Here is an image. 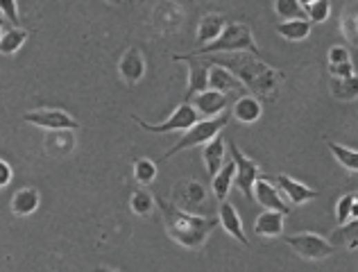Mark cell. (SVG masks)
Wrapping results in <instances>:
<instances>
[{
    "label": "cell",
    "mask_w": 358,
    "mask_h": 272,
    "mask_svg": "<svg viewBox=\"0 0 358 272\" xmlns=\"http://www.w3.org/2000/svg\"><path fill=\"white\" fill-rule=\"evenodd\" d=\"M39 204H41V195H39L37 188H19V191L12 195L10 209L14 216L26 218L39 209Z\"/></svg>",
    "instance_id": "17"
},
{
    "label": "cell",
    "mask_w": 358,
    "mask_h": 272,
    "mask_svg": "<svg viewBox=\"0 0 358 272\" xmlns=\"http://www.w3.org/2000/svg\"><path fill=\"white\" fill-rule=\"evenodd\" d=\"M329 75H331L333 80L352 78V75H356V73H354V64H352V62H345V64H329Z\"/></svg>",
    "instance_id": "34"
},
{
    "label": "cell",
    "mask_w": 358,
    "mask_h": 272,
    "mask_svg": "<svg viewBox=\"0 0 358 272\" xmlns=\"http://www.w3.org/2000/svg\"><path fill=\"white\" fill-rule=\"evenodd\" d=\"M299 3H302V7H304V10H308V7H311L313 3H317V0H299Z\"/></svg>",
    "instance_id": "38"
},
{
    "label": "cell",
    "mask_w": 358,
    "mask_h": 272,
    "mask_svg": "<svg viewBox=\"0 0 358 272\" xmlns=\"http://www.w3.org/2000/svg\"><path fill=\"white\" fill-rule=\"evenodd\" d=\"M30 32L26 28H5L3 37H0V53L3 55H14L21 51V46L26 44Z\"/></svg>",
    "instance_id": "24"
},
{
    "label": "cell",
    "mask_w": 358,
    "mask_h": 272,
    "mask_svg": "<svg viewBox=\"0 0 358 272\" xmlns=\"http://www.w3.org/2000/svg\"><path fill=\"white\" fill-rule=\"evenodd\" d=\"M177 62H189V89L184 93V102H191L195 96L209 91V75H211V62L198 60L193 55H175Z\"/></svg>",
    "instance_id": "8"
},
{
    "label": "cell",
    "mask_w": 358,
    "mask_h": 272,
    "mask_svg": "<svg viewBox=\"0 0 358 272\" xmlns=\"http://www.w3.org/2000/svg\"><path fill=\"white\" fill-rule=\"evenodd\" d=\"M0 12H3V16L12 23L14 28H21L19 5H16V0H0Z\"/></svg>",
    "instance_id": "33"
},
{
    "label": "cell",
    "mask_w": 358,
    "mask_h": 272,
    "mask_svg": "<svg viewBox=\"0 0 358 272\" xmlns=\"http://www.w3.org/2000/svg\"><path fill=\"white\" fill-rule=\"evenodd\" d=\"M232 184H236V161H227L223 170L216 177H211V191H214L218 202H225L232 191Z\"/></svg>",
    "instance_id": "21"
},
{
    "label": "cell",
    "mask_w": 358,
    "mask_h": 272,
    "mask_svg": "<svg viewBox=\"0 0 358 272\" xmlns=\"http://www.w3.org/2000/svg\"><path fill=\"white\" fill-rule=\"evenodd\" d=\"M276 32H279V37H283L286 41H304L308 35H311V21L308 19L281 21L279 26H276Z\"/></svg>",
    "instance_id": "23"
},
{
    "label": "cell",
    "mask_w": 358,
    "mask_h": 272,
    "mask_svg": "<svg viewBox=\"0 0 358 272\" xmlns=\"http://www.w3.org/2000/svg\"><path fill=\"white\" fill-rule=\"evenodd\" d=\"M352 209H354V193H347L338 200L336 204V220L338 225H347L352 220Z\"/></svg>",
    "instance_id": "31"
},
{
    "label": "cell",
    "mask_w": 358,
    "mask_h": 272,
    "mask_svg": "<svg viewBox=\"0 0 358 272\" xmlns=\"http://www.w3.org/2000/svg\"><path fill=\"white\" fill-rule=\"evenodd\" d=\"M207 60L211 64L225 66L227 71H232L252 96L263 98V100H270L283 82L281 71L267 66L261 57H256L252 53H229V55H220V57H207Z\"/></svg>",
    "instance_id": "1"
},
{
    "label": "cell",
    "mask_w": 358,
    "mask_h": 272,
    "mask_svg": "<svg viewBox=\"0 0 358 272\" xmlns=\"http://www.w3.org/2000/svg\"><path fill=\"white\" fill-rule=\"evenodd\" d=\"M276 186H279V191L288 197V200L292 204H306L308 200H315L317 195H320V191H313V188H308L304 186L302 181H297V179H292L288 175H276V177H270Z\"/></svg>",
    "instance_id": "14"
},
{
    "label": "cell",
    "mask_w": 358,
    "mask_h": 272,
    "mask_svg": "<svg viewBox=\"0 0 358 272\" xmlns=\"http://www.w3.org/2000/svg\"><path fill=\"white\" fill-rule=\"evenodd\" d=\"M283 232V213L279 211H263L254 222V234L263 238H276Z\"/></svg>",
    "instance_id": "22"
},
{
    "label": "cell",
    "mask_w": 358,
    "mask_h": 272,
    "mask_svg": "<svg viewBox=\"0 0 358 272\" xmlns=\"http://www.w3.org/2000/svg\"><path fill=\"white\" fill-rule=\"evenodd\" d=\"M23 120L30 123V125L44 127V129H70L75 132L79 127V123L70 116V114L62 111V109H37V111H28L23 114Z\"/></svg>",
    "instance_id": "9"
},
{
    "label": "cell",
    "mask_w": 358,
    "mask_h": 272,
    "mask_svg": "<svg viewBox=\"0 0 358 272\" xmlns=\"http://www.w3.org/2000/svg\"><path fill=\"white\" fill-rule=\"evenodd\" d=\"M352 220H358V191L354 193V209H352Z\"/></svg>",
    "instance_id": "37"
},
{
    "label": "cell",
    "mask_w": 358,
    "mask_h": 272,
    "mask_svg": "<svg viewBox=\"0 0 358 272\" xmlns=\"http://www.w3.org/2000/svg\"><path fill=\"white\" fill-rule=\"evenodd\" d=\"M227 123H229V114H227V111L223 114V116H218V118L200 120L198 125H193L189 132H184V136L179 138V141L173 147H170L166 154H161L159 161H168L170 156H175L177 152L191 150V147H195V145H207L209 141H214V138L220 134L223 127H227Z\"/></svg>",
    "instance_id": "4"
},
{
    "label": "cell",
    "mask_w": 358,
    "mask_h": 272,
    "mask_svg": "<svg viewBox=\"0 0 358 272\" xmlns=\"http://www.w3.org/2000/svg\"><path fill=\"white\" fill-rule=\"evenodd\" d=\"M306 14H308V21L311 23H324L331 16V3L329 0H317V3L308 7Z\"/></svg>",
    "instance_id": "32"
},
{
    "label": "cell",
    "mask_w": 358,
    "mask_h": 272,
    "mask_svg": "<svg viewBox=\"0 0 358 272\" xmlns=\"http://www.w3.org/2000/svg\"><path fill=\"white\" fill-rule=\"evenodd\" d=\"M157 207L164 218L166 234L179 243L186 250H200L207 243L211 232L220 225V218H207L198 216V213L179 209L175 202L166 200V197H157Z\"/></svg>",
    "instance_id": "2"
},
{
    "label": "cell",
    "mask_w": 358,
    "mask_h": 272,
    "mask_svg": "<svg viewBox=\"0 0 358 272\" xmlns=\"http://www.w3.org/2000/svg\"><path fill=\"white\" fill-rule=\"evenodd\" d=\"M333 245H343L347 250H358V220L347 222V225H338V229L329 236Z\"/></svg>",
    "instance_id": "25"
},
{
    "label": "cell",
    "mask_w": 358,
    "mask_h": 272,
    "mask_svg": "<svg viewBox=\"0 0 358 272\" xmlns=\"http://www.w3.org/2000/svg\"><path fill=\"white\" fill-rule=\"evenodd\" d=\"M173 202L177 204L179 209H189L191 213L200 211L207 204V188L202 186L198 179L179 181V184L175 186Z\"/></svg>",
    "instance_id": "10"
},
{
    "label": "cell",
    "mask_w": 358,
    "mask_h": 272,
    "mask_svg": "<svg viewBox=\"0 0 358 272\" xmlns=\"http://www.w3.org/2000/svg\"><path fill=\"white\" fill-rule=\"evenodd\" d=\"M209 89L220 91V93H229V91H241V89H245V87H243V82L236 78L232 71H227L225 66L211 64Z\"/></svg>",
    "instance_id": "18"
},
{
    "label": "cell",
    "mask_w": 358,
    "mask_h": 272,
    "mask_svg": "<svg viewBox=\"0 0 358 272\" xmlns=\"http://www.w3.org/2000/svg\"><path fill=\"white\" fill-rule=\"evenodd\" d=\"M202 159H205V166H207V172L211 177H216L218 172L223 170L225 166V141H223V136L218 134L214 141H209L205 145V150H202Z\"/></svg>",
    "instance_id": "19"
},
{
    "label": "cell",
    "mask_w": 358,
    "mask_h": 272,
    "mask_svg": "<svg viewBox=\"0 0 358 272\" xmlns=\"http://www.w3.org/2000/svg\"><path fill=\"white\" fill-rule=\"evenodd\" d=\"M331 96L336 100L352 102L358 98V75L345 78V80H333L331 82Z\"/></svg>",
    "instance_id": "26"
},
{
    "label": "cell",
    "mask_w": 358,
    "mask_h": 272,
    "mask_svg": "<svg viewBox=\"0 0 358 272\" xmlns=\"http://www.w3.org/2000/svg\"><path fill=\"white\" fill-rule=\"evenodd\" d=\"M154 204H157V197H152V193L143 191V188H138L129 197V209L134 216H148V213H152Z\"/></svg>",
    "instance_id": "29"
},
{
    "label": "cell",
    "mask_w": 358,
    "mask_h": 272,
    "mask_svg": "<svg viewBox=\"0 0 358 272\" xmlns=\"http://www.w3.org/2000/svg\"><path fill=\"white\" fill-rule=\"evenodd\" d=\"M134 177L138 184H143V186L152 184L154 177H157V163L152 159H138L134 163Z\"/></svg>",
    "instance_id": "30"
},
{
    "label": "cell",
    "mask_w": 358,
    "mask_h": 272,
    "mask_svg": "<svg viewBox=\"0 0 358 272\" xmlns=\"http://www.w3.org/2000/svg\"><path fill=\"white\" fill-rule=\"evenodd\" d=\"M218 218H220V225L225 227L227 234H232L236 241L243 243V245H249L245 232H243V222L238 218V211H236V207H234L229 200L220 202V209H218Z\"/></svg>",
    "instance_id": "16"
},
{
    "label": "cell",
    "mask_w": 358,
    "mask_h": 272,
    "mask_svg": "<svg viewBox=\"0 0 358 272\" xmlns=\"http://www.w3.org/2000/svg\"><path fill=\"white\" fill-rule=\"evenodd\" d=\"M12 181V168L5 159H0V188H5Z\"/></svg>",
    "instance_id": "36"
},
{
    "label": "cell",
    "mask_w": 358,
    "mask_h": 272,
    "mask_svg": "<svg viewBox=\"0 0 358 272\" xmlns=\"http://www.w3.org/2000/svg\"><path fill=\"white\" fill-rule=\"evenodd\" d=\"M327 145H329L331 154L336 156V161L340 163V166H343L345 170H349V172H358V152L356 150L340 145V143H333V141H329Z\"/></svg>",
    "instance_id": "27"
},
{
    "label": "cell",
    "mask_w": 358,
    "mask_h": 272,
    "mask_svg": "<svg viewBox=\"0 0 358 272\" xmlns=\"http://www.w3.org/2000/svg\"><path fill=\"white\" fill-rule=\"evenodd\" d=\"M286 245H290L292 252H297L299 257L306 259V261H322L333 254L336 245L327 238L311 234V232H302V234H295V236H286L283 238Z\"/></svg>",
    "instance_id": "6"
},
{
    "label": "cell",
    "mask_w": 358,
    "mask_h": 272,
    "mask_svg": "<svg viewBox=\"0 0 358 272\" xmlns=\"http://www.w3.org/2000/svg\"><path fill=\"white\" fill-rule=\"evenodd\" d=\"M118 75L123 78V82H127V84H136V82L143 80V75H145V57H143L141 48L138 46H129L125 51V55L120 57Z\"/></svg>",
    "instance_id": "12"
},
{
    "label": "cell",
    "mask_w": 358,
    "mask_h": 272,
    "mask_svg": "<svg viewBox=\"0 0 358 272\" xmlns=\"http://www.w3.org/2000/svg\"><path fill=\"white\" fill-rule=\"evenodd\" d=\"M254 200L261 204L263 209L279 211V213H283V216H288V213L292 211L288 204L283 202L279 186H276L274 181L270 177H265V175H261V177H258V181H256V186H254Z\"/></svg>",
    "instance_id": "11"
},
{
    "label": "cell",
    "mask_w": 358,
    "mask_h": 272,
    "mask_svg": "<svg viewBox=\"0 0 358 272\" xmlns=\"http://www.w3.org/2000/svg\"><path fill=\"white\" fill-rule=\"evenodd\" d=\"M107 3H120V0H107Z\"/></svg>",
    "instance_id": "40"
},
{
    "label": "cell",
    "mask_w": 358,
    "mask_h": 272,
    "mask_svg": "<svg viewBox=\"0 0 358 272\" xmlns=\"http://www.w3.org/2000/svg\"><path fill=\"white\" fill-rule=\"evenodd\" d=\"M229 55V53H252L256 57H261V51H258L254 37H252V30L245 26V23H229L225 28V32L218 37L214 44L202 46L198 51H193L189 55L193 57H209V55Z\"/></svg>",
    "instance_id": "3"
},
{
    "label": "cell",
    "mask_w": 358,
    "mask_h": 272,
    "mask_svg": "<svg viewBox=\"0 0 358 272\" xmlns=\"http://www.w3.org/2000/svg\"><path fill=\"white\" fill-rule=\"evenodd\" d=\"M263 114V105H261V98L256 96H241L238 100L234 105V118H238L241 123H256L261 118Z\"/></svg>",
    "instance_id": "20"
},
{
    "label": "cell",
    "mask_w": 358,
    "mask_h": 272,
    "mask_svg": "<svg viewBox=\"0 0 358 272\" xmlns=\"http://www.w3.org/2000/svg\"><path fill=\"white\" fill-rule=\"evenodd\" d=\"M274 12L281 21H297L308 16L299 0H274Z\"/></svg>",
    "instance_id": "28"
},
{
    "label": "cell",
    "mask_w": 358,
    "mask_h": 272,
    "mask_svg": "<svg viewBox=\"0 0 358 272\" xmlns=\"http://www.w3.org/2000/svg\"><path fill=\"white\" fill-rule=\"evenodd\" d=\"M349 62V51L345 46H333L329 51V64H345Z\"/></svg>",
    "instance_id": "35"
},
{
    "label": "cell",
    "mask_w": 358,
    "mask_h": 272,
    "mask_svg": "<svg viewBox=\"0 0 358 272\" xmlns=\"http://www.w3.org/2000/svg\"><path fill=\"white\" fill-rule=\"evenodd\" d=\"M134 123L145 132H152V134H168V132H189L193 125L200 123V114L193 107V102H182L175 109V114L164 123H145L143 118L132 116Z\"/></svg>",
    "instance_id": "5"
},
{
    "label": "cell",
    "mask_w": 358,
    "mask_h": 272,
    "mask_svg": "<svg viewBox=\"0 0 358 272\" xmlns=\"http://www.w3.org/2000/svg\"><path fill=\"white\" fill-rule=\"evenodd\" d=\"M191 102L195 109H198L200 118H218L227 111V93H220V91H214V89L195 96Z\"/></svg>",
    "instance_id": "13"
},
{
    "label": "cell",
    "mask_w": 358,
    "mask_h": 272,
    "mask_svg": "<svg viewBox=\"0 0 358 272\" xmlns=\"http://www.w3.org/2000/svg\"><path fill=\"white\" fill-rule=\"evenodd\" d=\"M227 26H229V23H227V19H225L223 14H207V16H202V21L198 23L195 44H198L200 48L214 44V41L225 32Z\"/></svg>",
    "instance_id": "15"
},
{
    "label": "cell",
    "mask_w": 358,
    "mask_h": 272,
    "mask_svg": "<svg viewBox=\"0 0 358 272\" xmlns=\"http://www.w3.org/2000/svg\"><path fill=\"white\" fill-rule=\"evenodd\" d=\"M95 272H116V270H111V268H104V266H102V268H97Z\"/></svg>",
    "instance_id": "39"
},
{
    "label": "cell",
    "mask_w": 358,
    "mask_h": 272,
    "mask_svg": "<svg viewBox=\"0 0 358 272\" xmlns=\"http://www.w3.org/2000/svg\"><path fill=\"white\" fill-rule=\"evenodd\" d=\"M229 156L236 161V186L241 188V193L247 200H254V186L258 177H261V166L256 161H252L249 156H245L236 143H229Z\"/></svg>",
    "instance_id": "7"
}]
</instances>
